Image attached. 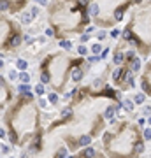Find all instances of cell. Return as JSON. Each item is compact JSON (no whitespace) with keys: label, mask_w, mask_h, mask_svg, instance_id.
Listing matches in <instances>:
<instances>
[{"label":"cell","mask_w":151,"mask_h":158,"mask_svg":"<svg viewBox=\"0 0 151 158\" xmlns=\"http://www.w3.org/2000/svg\"><path fill=\"white\" fill-rule=\"evenodd\" d=\"M118 107L120 93L116 90H95L92 86L72 90V100L46 132L62 139L67 149L76 153L106 132L107 120L114 116Z\"/></svg>","instance_id":"cell-1"},{"label":"cell","mask_w":151,"mask_h":158,"mask_svg":"<svg viewBox=\"0 0 151 158\" xmlns=\"http://www.w3.org/2000/svg\"><path fill=\"white\" fill-rule=\"evenodd\" d=\"M88 70L84 56H72L67 51H53L41 60L39 76L44 86H49L55 93H63L69 83H81Z\"/></svg>","instance_id":"cell-2"},{"label":"cell","mask_w":151,"mask_h":158,"mask_svg":"<svg viewBox=\"0 0 151 158\" xmlns=\"http://www.w3.org/2000/svg\"><path fill=\"white\" fill-rule=\"evenodd\" d=\"M5 125L13 146H27L44 130L41 123V106L35 102L32 92L20 93L16 102L5 113Z\"/></svg>","instance_id":"cell-3"},{"label":"cell","mask_w":151,"mask_h":158,"mask_svg":"<svg viewBox=\"0 0 151 158\" xmlns=\"http://www.w3.org/2000/svg\"><path fill=\"white\" fill-rule=\"evenodd\" d=\"M88 4L90 0H51L48 4V25L56 39L83 34L92 25Z\"/></svg>","instance_id":"cell-4"},{"label":"cell","mask_w":151,"mask_h":158,"mask_svg":"<svg viewBox=\"0 0 151 158\" xmlns=\"http://www.w3.org/2000/svg\"><path fill=\"white\" fill-rule=\"evenodd\" d=\"M102 151L107 158H141L146 151L142 128L134 121L120 120L102 135Z\"/></svg>","instance_id":"cell-5"},{"label":"cell","mask_w":151,"mask_h":158,"mask_svg":"<svg viewBox=\"0 0 151 158\" xmlns=\"http://www.w3.org/2000/svg\"><path fill=\"white\" fill-rule=\"evenodd\" d=\"M120 39L132 46L142 60L151 56V0H142L130 11Z\"/></svg>","instance_id":"cell-6"},{"label":"cell","mask_w":151,"mask_h":158,"mask_svg":"<svg viewBox=\"0 0 151 158\" xmlns=\"http://www.w3.org/2000/svg\"><path fill=\"white\" fill-rule=\"evenodd\" d=\"M139 4L142 0H90L88 9L93 25L99 28H114Z\"/></svg>","instance_id":"cell-7"},{"label":"cell","mask_w":151,"mask_h":158,"mask_svg":"<svg viewBox=\"0 0 151 158\" xmlns=\"http://www.w3.org/2000/svg\"><path fill=\"white\" fill-rule=\"evenodd\" d=\"M142 70V58L137 55V51L128 46L125 51L123 62L120 65H116L114 70L111 72V79L113 84L118 92H127L135 86V76L141 74Z\"/></svg>","instance_id":"cell-8"},{"label":"cell","mask_w":151,"mask_h":158,"mask_svg":"<svg viewBox=\"0 0 151 158\" xmlns=\"http://www.w3.org/2000/svg\"><path fill=\"white\" fill-rule=\"evenodd\" d=\"M23 37L25 35H23L21 28L11 18L4 16V13H0V49L11 53L18 46H21Z\"/></svg>","instance_id":"cell-9"},{"label":"cell","mask_w":151,"mask_h":158,"mask_svg":"<svg viewBox=\"0 0 151 158\" xmlns=\"http://www.w3.org/2000/svg\"><path fill=\"white\" fill-rule=\"evenodd\" d=\"M139 86L142 90V93L151 99V56L146 60L142 65V70L139 74Z\"/></svg>","instance_id":"cell-10"},{"label":"cell","mask_w":151,"mask_h":158,"mask_svg":"<svg viewBox=\"0 0 151 158\" xmlns=\"http://www.w3.org/2000/svg\"><path fill=\"white\" fill-rule=\"evenodd\" d=\"M28 0H0V13H9V14H16L21 9L27 7Z\"/></svg>","instance_id":"cell-11"},{"label":"cell","mask_w":151,"mask_h":158,"mask_svg":"<svg viewBox=\"0 0 151 158\" xmlns=\"http://www.w3.org/2000/svg\"><path fill=\"white\" fill-rule=\"evenodd\" d=\"M69 158H107L106 153L100 149H95L93 146H86V148H81L79 151L72 153V156Z\"/></svg>","instance_id":"cell-12"},{"label":"cell","mask_w":151,"mask_h":158,"mask_svg":"<svg viewBox=\"0 0 151 158\" xmlns=\"http://www.w3.org/2000/svg\"><path fill=\"white\" fill-rule=\"evenodd\" d=\"M13 100V90L7 84V81L0 76V109H4Z\"/></svg>","instance_id":"cell-13"},{"label":"cell","mask_w":151,"mask_h":158,"mask_svg":"<svg viewBox=\"0 0 151 158\" xmlns=\"http://www.w3.org/2000/svg\"><path fill=\"white\" fill-rule=\"evenodd\" d=\"M27 69H28V62H27L25 58H18V60H16V70L25 72Z\"/></svg>","instance_id":"cell-14"},{"label":"cell","mask_w":151,"mask_h":158,"mask_svg":"<svg viewBox=\"0 0 151 158\" xmlns=\"http://www.w3.org/2000/svg\"><path fill=\"white\" fill-rule=\"evenodd\" d=\"M32 21H34V16H32V13H30V9H28V11H25L21 14V23L23 25H30Z\"/></svg>","instance_id":"cell-15"},{"label":"cell","mask_w":151,"mask_h":158,"mask_svg":"<svg viewBox=\"0 0 151 158\" xmlns=\"http://www.w3.org/2000/svg\"><path fill=\"white\" fill-rule=\"evenodd\" d=\"M18 79H20L21 83H25V84H27V83L30 81V74H28L27 70H25V72H20V76H18Z\"/></svg>","instance_id":"cell-16"},{"label":"cell","mask_w":151,"mask_h":158,"mask_svg":"<svg viewBox=\"0 0 151 158\" xmlns=\"http://www.w3.org/2000/svg\"><path fill=\"white\" fill-rule=\"evenodd\" d=\"M77 53H79V56H86L88 55V46H83V44H81L79 48H77Z\"/></svg>","instance_id":"cell-17"},{"label":"cell","mask_w":151,"mask_h":158,"mask_svg":"<svg viewBox=\"0 0 151 158\" xmlns=\"http://www.w3.org/2000/svg\"><path fill=\"white\" fill-rule=\"evenodd\" d=\"M0 151H2V155H9L11 153V146L9 144H0Z\"/></svg>","instance_id":"cell-18"},{"label":"cell","mask_w":151,"mask_h":158,"mask_svg":"<svg viewBox=\"0 0 151 158\" xmlns=\"http://www.w3.org/2000/svg\"><path fill=\"white\" fill-rule=\"evenodd\" d=\"M35 93H37V95H44V93H46V88H44V84H42V83L35 86Z\"/></svg>","instance_id":"cell-19"},{"label":"cell","mask_w":151,"mask_h":158,"mask_svg":"<svg viewBox=\"0 0 151 158\" xmlns=\"http://www.w3.org/2000/svg\"><path fill=\"white\" fill-rule=\"evenodd\" d=\"M25 92H32V88L28 84H21V86H18V93H25Z\"/></svg>","instance_id":"cell-20"},{"label":"cell","mask_w":151,"mask_h":158,"mask_svg":"<svg viewBox=\"0 0 151 158\" xmlns=\"http://www.w3.org/2000/svg\"><path fill=\"white\" fill-rule=\"evenodd\" d=\"M18 76H20V74H18V70H16V69H13V70L9 72V79H11V81H16V79H18Z\"/></svg>","instance_id":"cell-21"},{"label":"cell","mask_w":151,"mask_h":158,"mask_svg":"<svg viewBox=\"0 0 151 158\" xmlns=\"http://www.w3.org/2000/svg\"><path fill=\"white\" fill-rule=\"evenodd\" d=\"M49 100H51V104H56V102H58V93L51 92V93H49Z\"/></svg>","instance_id":"cell-22"},{"label":"cell","mask_w":151,"mask_h":158,"mask_svg":"<svg viewBox=\"0 0 151 158\" xmlns=\"http://www.w3.org/2000/svg\"><path fill=\"white\" fill-rule=\"evenodd\" d=\"M92 51H93L95 55H99V53L102 51V46L100 44H93V46H92Z\"/></svg>","instance_id":"cell-23"},{"label":"cell","mask_w":151,"mask_h":158,"mask_svg":"<svg viewBox=\"0 0 151 158\" xmlns=\"http://www.w3.org/2000/svg\"><path fill=\"white\" fill-rule=\"evenodd\" d=\"M30 13H32V16L35 18V16L39 14V7H35V5H32V7H30Z\"/></svg>","instance_id":"cell-24"},{"label":"cell","mask_w":151,"mask_h":158,"mask_svg":"<svg viewBox=\"0 0 151 158\" xmlns=\"http://www.w3.org/2000/svg\"><path fill=\"white\" fill-rule=\"evenodd\" d=\"M60 46H62V48H65V49H70V42H69V41H62V42H60Z\"/></svg>","instance_id":"cell-25"},{"label":"cell","mask_w":151,"mask_h":158,"mask_svg":"<svg viewBox=\"0 0 151 158\" xmlns=\"http://www.w3.org/2000/svg\"><path fill=\"white\" fill-rule=\"evenodd\" d=\"M5 137H7V130L0 127V139H5Z\"/></svg>","instance_id":"cell-26"},{"label":"cell","mask_w":151,"mask_h":158,"mask_svg":"<svg viewBox=\"0 0 151 158\" xmlns=\"http://www.w3.org/2000/svg\"><path fill=\"white\" fill-rule=\"evenodd\" d=\"M44 34H46V35H48V37H55V32H53V30H51L49 27L46 28V32H44Z\"/></svg>","instance_id":"cell-27"},{"label":"cell","mask_w":151,"mask_h":158,"mask_svg":"<svg viewBox=\"0 0 151 158\" xmlns=\"http://www.w3.org/2000/svg\"><path fill=\"white\" fill-rule=\"evenodd\" d=\"M39 106H41V107H46V106H48V102L44 100V99H41V100H39Z\"/></svg>","instance_id":"cell-28"},{"label":"cell","mask_w":151,"mask_h":158,"mask_svg":"<svg viewBox=\"0 0 151 158\" xmlns=\"http://www.w3.org/2000/svg\"><path fill=\"white\" fill-rule=\"evenodd\" d=\"M118 35H120V32H118V30H113V32H111V37H113V39L118 37Z\"/></svg>","instance_id":"cell-29"},{"label":"cell","mask_w":151,"mask_h":158,"mask_svg":"<svg viewBox=\"0 0 151 158\" xmlns=\"http://www.w3.org/2000/svg\"><path fill=\"white\" fill-rule=\"evenodd\" d=\"M90 41V35H83L81 37V42H88Z\"/></svg>","instance_id":"cell-30"},{"label":"cell","mask_w":151,"mask_h":158,"mask_svg":"<svg viewBox=\"0 0 151 158\" xmlns=\"http://www.w3.org/2000/svg\"><path fill=\"white\" fill-rule=\"evenodd\" d=\"M0 69H4V60H0Z\"/></svg>","instance_id":"cell-31"},{"label":"cell","mask_w":151,"mask_h":158,"mask_svg":"<svg viewBox=\"0 0 151 158\" xmlns=\"http://www.w3.org/2000/svg\"><path fill=\"white\" fill-rule=\"evenodd\" d=\"M0 156H2V151H0Z\"/></svg>","instance_id":"cell-32"}]
</instances>
